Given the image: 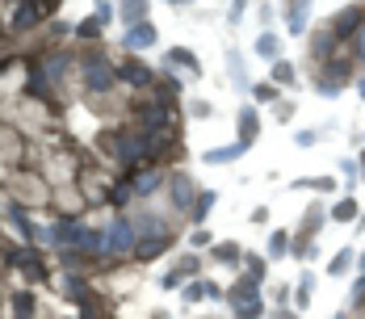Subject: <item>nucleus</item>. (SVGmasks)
<instances>
[{
	"instance_id": "nucleus-1",
	"label": "nucleus",
	"mask_w": 365,
	"mask_h": 319,
	"mask_svg": "<svg viewBox=\"0 0 365 319\" xmlns=\"http://www.w3.org/2000/svg\"><path fill=\"white\" fill-rule=\"evenodd\" d=\"M76 63H80V76H85V89L89 92H114L118 89V67L105 59L101 46H85Z\"/></svg>"
},
{
	"instance_id": "nucleus-2",
	"label": "nucleus",
	"mask_w": 365,
	"mask_h": 319,
	"mask_svg": "<svg viewBox=\"0 0 365 319\" xmlns=\"http://www.w3.org/2000/svg\"><path fill=\"white\" fill-rule=\"evenodd\" d=\"M349 80H353V59H344V55H332L320 67V92L323 97H340V89H344Z\"/></svg>"
},
{
	"instance_id": "nucleus-3",
	"label": "nucleus",
	"mask_w": 365,
	"mask_h": 319,
	"mask_svg": "<svg viewBox=\"0 0 365 319\" xmlns=\"http://www.w3.org/2000/svg\"><path fill=\"white\" fill-rule=\"evenodd\" d=\"M105 239H109V252H114V256H135V248H138V231L131 227L126 215H118V219L105 227Z\"/></svg>"
},
{
	"instance_id": "nucleus-4",
	"label": "nucleus",
	"mask_w": 365,
	"mask_h": 319,
	"mask_svg": "<svg viewBox=\"0 0 365 319\" xmlns=\"http://www.w3.org/2000/svg\"><path fill=\"white\" fill-rule=\"evenodd\" d=\"M26 92H30V97H38V101H46V105H55V101H59V97H55V80L46 76L43 59H34V63L26 67Z\"/></svg>"
},
{
	"instance_id": "nucleus-5",
	"label": "nucleus",
	"mask_w": 365,
	"mask_h": 319,
	"mask_svg": "<svg viewBox=\"0 0 365 319\" xmlns=\"http://www.w3.org/2000/svg\"><path fill=\"white\" fill-rule=\"evenodd\" d=\"M118 85H126V89H156V72L147 67V63H138V59H126V63H118Z\"/></svg>"
},
{
	"instance_id": "nucleus-6",
	"label": "nucleus",
	"mask_w": 365,
	"mask_h": 319,
	"mask_svg": "<svg viewBox=\"0 0 365 319\" xmlns=\"http://www.w3.org/2000/svg\"><path fill=\"white\" fill-rule=\"evenodd\" d=\"M327 26H332L336 43H353V34H357V30L365 26V4H349V9H344L340 17H332Z\"/></svg>"
},
{
	"instance_id": "nucleus-7",
	"label": "nucleus",
	"mask_w": 365,
	"mask_h": 319,
	"mask_svg": "<svg viewBox=\"0 0 365 319\" xmlns=\"http://www.w3.org/2000/svg\"><path fill=\"white\" fill-rule=\"evenodd\" d=\"M9 223H13V227L21 231V239H26V248H43L46 239H50V235H43V231L34 227V219L26 215V206H21V202H9Z\"/></svg>"
},
{
	"instance_id": "nucleus-8",
	"label": "nucleus",
	"mask_w": 365,
	"mask_h": 319,
	"mask_svg": "<svg viewBox=\"0 0 365 319\" xmlns=\"http://www.w3.org/2000/svg\"><path fill=\"white\" fill-rule=\"evenodd\" d=\"M13 265L30 277L34 286L50 277V274H46V261H43V248H17V252H13Z\"/></svg>"
},
{
	"instance_id": "nucleus-9",
	"label": "nucleus",
	"mask_w": 365,
	"mask_h": 319,
	"mask_svg": "<svg viewBox=\"0 0 365 319\" xmlns=\"http://www.w3.org/2000/svg\"><path fill=\"white\" fill-rule=\"evenodd\" d=\"M168 198H173V206L177 210H193V202H197V189H193V181H189V173H173L168 177Z\"/></svg>"
},
{
	"instance_id": "nucleus-10",
	"label": "nucleus",
	"mask_w": 365,
	"mask_h": 319,
	"mask_svg": "<svg viewBox=\"0 0 365 319\" xmlns=\"http://www.w3.org/2000/svg\"><path fill=\"white\" fill-rule=\"evenodd\" d=\"M21 160H26V139L9 122H0V164H21Z\"/></svg>"
},
{
	"instance_id": "nucleus-11",
	"label": "nucleus",
	"mask_w": 365,
	"mask_h": 319,
	"mask_svg": "<svg viewBox=\"0 0 365 319\" xmlns=\"http://www.w3.org/2000/svg\"><path fill=\"white\" fill-rule=\"evenodd\" d=\"M126 181H131V198H151L160 185H168V177H164L160 168H138V173H131Z\"/></svg>"
},
{
	"instance_id": "nucleus-12",
	"label": "nucleus",
	"mask_w": 365,
	"mask_h": 319,
	"mask_svg": "<svg viewBox=\"0 0 365 319\" xmlns=\"http://www.w3.org/2000/svg\"><path fill=\"white\" fill-rule=\"evenodd\" d=\"M235 126H239V143H244V147H252V139H256V131H261V114H256L252 105H239Z\"/></svg>"
},
{
	"instance_id": "nucleus-13",
	"label": "nucleus",
	"mask_w": 365,
	"mask_h": 319,
	"mask_svg": "<svg viewBox=\"0 0 365 319\" xmlns=\"http://www.w3.org/2000/svg\"><path fill=\"white\" fill-rule=\"evenodd\" d=\"M177 244V235H151V239H138V248H135V256L138 261H156L160 252H168Z\"/></svg>"
},
{
	"instance_id": "nucleus-14",
	"label": "nucleus",
	"mask_w": 365,
	"mask_h": 319,
	"mask_svg": "<svg viewBox=\"0 0 365 319\" xmlns=\"http://www.w3.org/2000/svg\"><path fill=\"white\" fill-rule=\"evenodd\" d=\"M336 34H332V26H320V30H315V43H311V55H315V63H327V55H336Z\"/></svg>"
},
{
	"instance_id": "nucleus-15",
	"label": "nucleus",
	"mask_w": 365,
	"mask_h": 319,
	"mask_svg": "<svg viewBox=\"0 0 365 319\" xmlns=\"http://www.w3.org/2000/svg\"><path fill=\"white\" fill-rule=\"evenodd\" d=\"M323 219H327V215H323V206H320V202H311V206H307V215H303V227L294 231V239H315V231L323 227Z\"/></svg>"
},
{
	"instance_id": "nucleus-16",
	"label": "nucleus",
	"mask_w": 365,
	"mask_h": 319,
	"mask_svg": "<svg viewBox=\"0 0 365 319\" xmlns=\"http://www.w3.org/2000/svg\"><path fill=\"white\" fill-rule=\"evenodd\" d=\"M147 13H151V4H147V0H135V4H118V17L126 21V30H135V26H147Z\"/></svg>"
},
{
	"instance_id": "nucleus-17",
	"label": "nucleus",
	"mask_w": 365,
	"mask_h": 319,
	"mask_svg": "<svg viewBox=\"0 0 365 319\" xmlns=\"http://www.w3.org/2000/svg\"><path fill=\"white\" fill-rule=\"evenodd\" d=\"M214 202H219V193H214V189H202V193H197V202H193V210H189V223H197V227H202V223L210 219V206H214Z\"/></svg>"
},
{
	"instance_id": "nucleus-18",
	"label": "nucleus",
	"mask_w": 365,
	"mask_h": 319,
	"mask_svg": "<svg viewBox=\"0 0 365 319\" xmlns=\"http://www.w3.org/2000/svg\"><path fill=\"white\" fill-rule=\"evenodd\" d=\"M231 315H235V319H265L269 311H265V298L256 294V298H244V303H231Z\"/></svg>"
},
{
	"instance_id": "nucleus-19",
	"label": "nucleus",
	"mask_w": 365,
	"mask_h": 319,
	"mask_svg": "<svg viewBox=\"0 0 365 319\" xmlns=\"http://www.w3.org/2000/svg\"><path fill=\"white\" fill-rule=\"evenodd\" d=\"M38 315V298L30 290H17L13 294V319H34Z\"/></svg>"
},
{
	"instance_id": "nucleus-20",
	"label": "nucleus",
	"mask_w": 365,
	"mask_h": 319,
	"mask_svg": "<svg viewBox=\"0 0 365 319\" xmlns=\"http://www.w3.org/2000/svg\"><path fill=\"white\" fill-rule=\"evenodd\" d=\"M156 43V26L147 21V26H135V30H126V50H147V46Z\"/></svg>"
},
{
	"instance_id": "nucleus-21",
	"label": "nucleus",
	"mask_w": 365,
	"mask_h": 319,
	"mask_svg": "<svg viewBox=\"0 0 365 319\" xmlns=\"http://www.w3.org/2000/svg\"><path fill=\"white\" fill-rule=\"evenodd\" d=\"M244 269H248V277L261 286V281L269 277V256H261V252H244Z\"/></svg>"
},
{
	"instance_id": "nucleus-22",
	"label": "nucleus",
	"mask_w": 365,
	"mask_h": 319,
	"mask_svg": "<svg viewBox=\"0 0 365 319\" xmlns=\"http://www.w3.org/2000/svg\"><path fill=\"white\" fill-rule=\"evenodd\" d=\"M307 21H311V4H285V26H290V34L307 30Z\"/></svg>"
},
{
	"instance_id": "nucleus-23",
	"label": "nucleus",
	"mask_w": 365,
	"mask_h": 319,
	"mask_svg": "<svg viewBox=\"0 0 365 319\" xmlns=\"http://www.w3.org/2000/svg\"><path fill=\"white\" fill-rule=\"evenodd\" d=\"M332 219H336V223H357V219H361V206H357V198H340V202L332 206Z\"/></svg>"
},
{
	"instance_id": "nucleus-24",
	"label": "nucleus",
	"mask_w": 365,
	"mask_h": 319,
	"mask_svg": "<svg viewBox=\"0 0 365 319\" xmlns=\"http://www.w3.org/2000/svg\"><path fill=\"white\" fill-rule=\"evenodd\" d=\"M164 63H177V67H189L193 76H202V63H197V55H189L185 46H173V50L164 55Z\"/></svg>"
},
{
	"instance_id": "nucleus-25",
	"label": "nucleus",
	"mask_w": 365,
	"mask_h": 319,
	"mask_svg": "<svg viewBox=\"0 0 365 319\" xmlns=\"http://www.w3.org/2000/svg\"><path fill=\"white\" fill-rule=\"evenodd\" d=\"M101 34H105V26L97 21V13H89V17L76 26V38H80V43H101Z\"/></svg>"
},
{
	"instance_id": "nucleus-26",
	"label": "nucleus",
	"mask_w": 365,
	"mask_h": 319,
	"mask_svg": "<svg viewBox=\"0 0 365 319\" xmlns=\"http://www.w3.org/2000/svg\"><path fill=\"white\" fill-rule=\"evenodd\" d=\"M294 80H298V67H294L290 59H277V63H273V85H277V89H290Z\"/></svg>"
},
{
	"instance_id": "nucleus-27",
	"label": "nucleus",
	"mask_w": 365,
	"mask_h": 319,
	"mask_svg": "<svg viewBox=\"0 0 365 319\" xmlns=\"http://www.w3.org/2000/svg\"><path fill=\"white\" fill-rule=\"evenodd\" d=\"M210 256H214L219 265H239V261H244V248L231 239V244H214V252H210Z\"/></svg>"
},
{
	"instance_id": "nucleus-28",
	"label": "nucleus",
	"mask_w": 365,
	"mask_h": 319,
	"mask_svg": "<svg viewBox=\"0 0 365 319\" xmlns=\"http://www.w3.org/2000/svg\"><path fill=\"white\" fill-rule=\"evenodd\" d=\"M256 55H261V59H269V63H277V59H281V43H277V34L265 30V34L256 38Z\"/></svg>"
},
{
	"instance_id": "nucleus-29",
	"label": "nucleus",
	"mask_w": 365,
	"mask_h": 319,
	"mask_svg": "<svg viewBox=\"0 0 365 319\" xmlns=\"http://www.w3.org/2000/svg\"><path fill=\"white\" fill-rule=\"evenodd\" d=\"M244 298H256V281H252L248 274H244V277H239V281L227 290V303H244Z\"/></svg>"
},
{
	"instance_id": "nucleus-30",
	"label": "nucleus",
	"mask_w": 365,
	"mask_h": 319,
	"mask_svg": "<svg viewBox=\"0 0 365 319\" xmlns=\"http://www.w3.org/2000/svg\"><path fill=\"white\" fill-rule=\"evenodd\" d=\"M290 244H294L290 231H273V235H269V261H281V256L290 252Z\"/></svg>"
},
{
	"instance_id": "nucleus-31",
	"label": "nucleus",
	"mask_w": 365,
	"mask_h": 319,
	"mask_svg": "<svg viewBox=\"0 0 365 319\" xmlns=\"http://www.w3.org/2000/svg\"><path fill=\"white\" fill-rule=\"evenodd\" d=\"M248 147L244 143H231V147H219V151H206V164H227V160H239Z\"/></svg>"
},
{
	"instance_id": "nucleus-32",
	"label": "nucleus",
	"mask_w": 365,
	"mask_h": 319,
	"mask_svg": "<svg viewBox=\"0 0 365 319\" xmlns=\"http://www.w3.org/2000/svg\"><path fill=\"white\" fill-rule=\"evenodd\" d=\"M353 261H357V256H353V248H340V252L332 256V265H327V274H332V277H344L349 269H353Z\"/></svg>"
},
{
	"instance_id": "nucleus-33",
	"label": "nucleus",
	"mask_w": 365,
	"mask_h": 319,
	"mask_svg": "<svg viewBox=\"0 0 365 319\" xmlns=\"http://www.w3.org/2000/svg\"><path fill=\"white\" fill-rule=\"evenodd\" d=\"M173 274L181 277V281H185V277H189V274H202V256H197V252H185L181 261L173 265Z\"/></svg>"
},
{
	"instance_id": "nucleus-34",
	"label": "nucleus",
	"mask_w": 365,
	"mask_h": 319,
	"mask_svg": "<svg viewBox=\"0 0 365 319\" xmlns=\"http://www.w3.org/2000/svg\"><path fill=\"white\" fill-rule=\"evenodd\" d=\"M294 189H315V193H332L336 189V177H311V181H294Z\"/></svg>"
},
{
	"instance_id": "nucleus-35",
	"label": "nucleus",
	"mask_w": 365,
	"mask_h": 319,
	"mask_svg": "<svg viewBox=\"0 0 365 319\" xmlns=\"http://www.w3.org/2000/svg\"><path fill=\"white\" fill-rule=\"evenodd\" d=\"M290 252H294L298 261H311V256H320V244H315V239H294Z\"/></svg>"
},
{
	"instance_id": "nucleus-36",
	"label": "nucleus",
	"mask_w": 365,
	"mask_h": 319,
	"mask_svg": "<svg viewBox=\"0 0 365 319\" xmlns=\"http://www.w3.org/2000/svg\"><path fill=\"white\" fill-rule=\"evenodd\" d=\"M202 298H206V281H189V286H185V303L193 307V303H202Z\"/></svg>"
},
{
	"instance_id": "nucleus-37",
	"label": "nucleus",
	"mask_w": 365,
	"mask_h": 319,
	"mask_svg": "<svg viewBox=\"0 0 365 319\" xmlns=\"http://www.w3.org/2000/svg\"><path fill=\"white\" fill-rule=\"evenodd\" d=\"M252 97L256 101H277V85H252Z\"/></svg>"
},
{
	"instance_id": "nucleus-38",
	"label": "nucleus",
	"mask_w": 365,
	"mask_h": 319,
	"mask_svg": "<svg viewBox=\"0 0 365 319\" xmlns=\"http://www.w3.org/2000/svg\"><path fill=\"white\" fill-rule=\"evenodd\" d=\"M189 114H193V118H210V114H214V105H210V101H193V105H189Z\"/></svg>"
},
{
	"instance_id": "nucleus-39",
	"label": "nucleus",
	"mask_w": 365,
	"mask_h": 319,
	"mask_svg": "<svg viewBox=\"0 0 365 319\" xmlns=\"http://www.w3.org/2000/svg\"><path fill=\"white\" fill-rule=\"evenodd\" d=\"M273 118H277V122H290V118H294V105H290V101H277Z\"/></svg>"
},
{
	"instance_id": "nucleus-40",
	"label": "nucleus",
	"mask_w": 365,
	"mask_h": 319,
	"mask_svg": "<svg viewBox=\"0 0 365 319\" xmlns=\"http://www.w3.org/2000/svg\"><path fill=\"white\" fill-rule=\"evenodd\" d=\"M181 286H185V281H181L177 274H173V269H168V274L160 277V290H181Z\"/></svg>"
},
{
	"instance_id": "nucleus-41",
	"label": "nucleus",
	"mask_w": 365,
	"mask_h": 319,
	"mask_svg": "<svg viewBox=\"0 0 365 319\" xmlns=\"http://www.w3.org/2000/svg\"><path fill=\"white\" fill-rule=\"evenodd\" d=\"M353 59H365V26L353 34Z\"/></svg>"
},
{
	"instance_id": "nucleus-42",
	"label": "nucleus",
	"mask_w": 365,
	"mask_h": 319,
	"mask_svg": "<svg viewBox=\"0 0 365 319\" xmlns=\"http://www.w3.org/2000/svg\"><path fill=\"white\" fill-rule=\"evenodd\" d=\"M365 303V274L357 277V286H353V307H361Z\"/></svg>"
},
{
	"instance_id": "nucleus-43",
	"label": "nucleus",
	"mask_w": 365,
	"mask_h": 319,
	"mask_svg": "<svg viewBox=\"0 0 365 319\" xmlns=\"http://www.w3.org/2000/svg\"><path fill=\"white\" fill-rule=\"evenodd\" d=\"M206 244H214V239H210V231H206V227L193 231V248H206Z\"/></svg>"
},
{
	"instance_id": "nucleus-44",
	"label": "nucleus",
	"mask_w": 365,
	"mask_h": 319,
	"mask_svg": "<svg viewBox=\"0 0 365 319\" xmlns=\"http://www.w3.org/2000/svg\"><path fill=\"white\" fill-rule=\"evenodd\" d=\"M320 139V131H298V147H311Z\"/></svg>"
},
{
	"instance_id": "nucleus-45",
	"label": "nucleus",
	"mask_w": 365,
	"mask_h": 319,
	"mask_svg": "<svg viewBox=\"0 0 365 319\" xmlns=\"http://www.w3.org/2000/svg\"><path fill=\"white\" fill-rule=\"evenodd\" d=\"M269 319H298V311H285V307H281V311H273Z\"/></svg>"
},
{
	"instance_id": "nucleus-46",
	"label": "nucleus",
	"mask_w": 365,
	"mask_h": 319,
	"mask_svg": "<svg viewBox=\"0 0 365 319\" xmlns=\"http://www.w3.org/2000/svg\"><path fill=\"white\" fill-rule=\"evenodd\" d=\"M357 173H361V181H365V151H361V160H357Z\"/></svg>"
},
{
	"instance_id": "nucleus-47",
	"label": "nucleus",
	"mask_w": 365,
	"mask_h": 319,
	"mask_svg": "<svg viewBox=\"0 0 365 319\" xmlns=\"http://www.w3.org/2000/svg\"><path fill=\"white\" fill-rule=\"evenodd\" d=\"M357 92H361V97H365V76H361V80H357Z\"/></svg>"
},
{
	"instance_id": "nucleus-48",
	"label": "nucleus",
	"mask_w": 365,
	"mask_h": 319,
	"mask_svg": "<svg viewBox=\"0 0 365 319\" xmlns=\"http://www.w3.org/2000/svg\"><path fill=\"white\" fill-rule=\"evenodd\" d=\"M357 265H361V274H365V256H361V261H357Z\"/></svg>"
},
{
	"instance_id": "nucleus-49",
	"label": "nucleus",
	"mask_w": 365,
	"mask_h": 319,
	"mask_svg": "<svg viewBox=\"0 0 365 319\" xmlns=\"http://www.w3.org/2000/svg\"><path fill=\"white\" fill-rule=\"evenodd\" d=\"M361 311H365V303H361Z\"/></svg>"
}]
</instances>
